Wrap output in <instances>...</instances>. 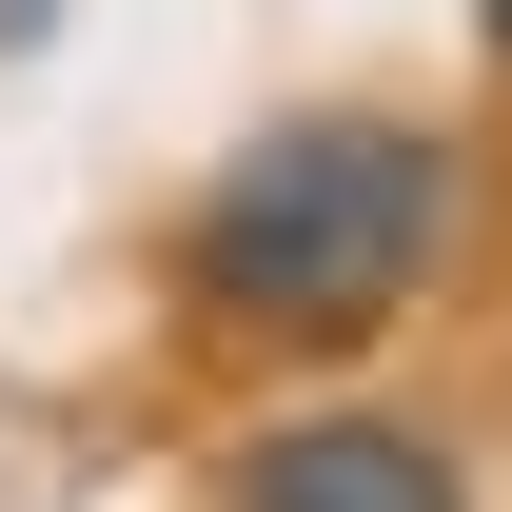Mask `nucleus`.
Listing matches in <instances>:
<instances>
[{"label": "nucleus", "instance_id": "1", "mask_svg": "<svg viewBox=\"0 0 512 512\" xmlns=\"http://www.w3.org/2000/svg\"><path fill=\"white\" fill-rule=\"evenodd\" d=\"M453 237H473V158H453L434 119L296 99V119H256L237 158L178 197V296L237 335V355H355V335H394L453 276Z\"/></svg>", "mask_w": 512, "mask_h": 512}, {"label": "nucleus", "instance_id": "2", "mask_svg": "<svg viewBox=\"0 0 512 512\" xmlns=\"http://www.w3.org/2000/svg\"><path fill=\"white\" fill-rule=\"evenodd\" d=\"M217 512H473V453H453V434H414V414H375V394H335V414L237 434Z\"/></svg>", "mask_w": 512, "mask_h": 512}, {"label": "nucleus", "instance_id": "3", "mask_svg": "<svg viewBox=\"0 0 512 512\" xmlns=\"http://www.w3.org/2000/svg\"><path fill=\"white\" fill-rule=\"evenodd\" d=\"M473 40H493V60H512V0H473Z\"/></svg>", "mask_w": 512, "mask_h": 512}]
</instances>
